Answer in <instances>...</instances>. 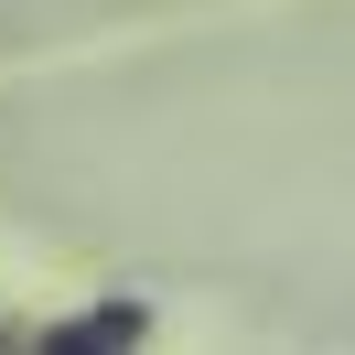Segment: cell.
Masks as SVG:
<instances>
[{"label": "cell", "mask_w": 355, "mask_h": 355, "mask_svg": "<svg viewBox=\"0 0 355 355\" xmlns=\"http://www.w3.org/2000/svg\"><path fill=\"white\" fill-rule=\"evenodd\" d=\"M140 334V302H108V312H87V323H65L54 345H130Z\"/></svg>", "instance_id": "obj_1"}]
</instances>
